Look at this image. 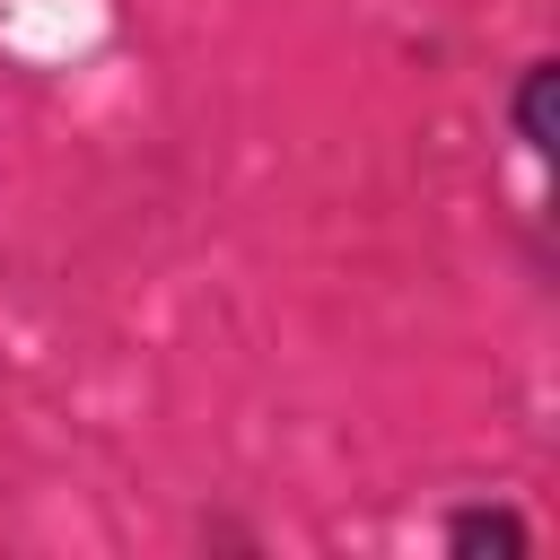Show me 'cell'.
<instances>
[{
	"mask_svg": "<svg viewBox=\"0 0 560 560\" xmlns=\"http://www.w3.org/2000/svg\"><path fill=\"white\" fill-rule=\"evenodd\" d=\"M438 542L446 551H490V560H525L534 551V525L516 516V508H446V525H438Z\"/></svg>",
	"mask_w": 560,
	"mask_h": 560,
	"instance_id": "1",
	"label": "cell"
},
{
	"mask_svg": "<svg viewBox=\"0 0 560 560\" xmlns=\"http://www.w3.org/2000/svg\"><path fill=\"white\" fill-rule=\"evenodd\" d=\"M551 88H560V61H525V70H516V96H508V114H516V140H525L534 158H551V149H560Z\"/></svg>",
	"mask_w": 560,
	"mask_h": 560,
	"instance_id": "2",
	"label": "cell"
}]
</instances>
